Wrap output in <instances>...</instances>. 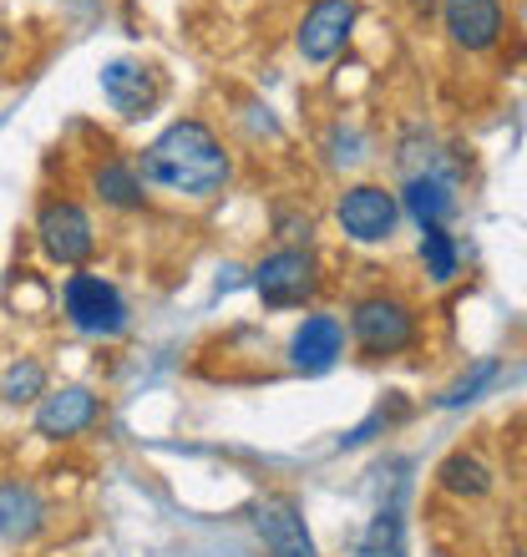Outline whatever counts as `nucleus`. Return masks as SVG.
<instances>
[{"instance_id":"obj_16","label":"nucleus","mask_w":527,"mask_h":557,"mask_svg":"<svg viewBox=\"0 0 527 557\" xmlns=\"http://www.w3.org/2000/svg\"><path fill=\"white\" fill-rule=\"evenodd\" d=\"M437 486L452 492V497H462V502H477L492 492V467H487L477 451H452L437 467Z\"/></svg>"},{"instance_id":"obj_14","label":"nucleus","mask_w":527,"mask_h":557,"mask_svg":"<svg viewBox=\"0 0 527 557\" xmlns=\"http://www.w3.org/2000/svg\"><path fill=\"white\" fill-rule=\"evenodd\" d=\"M401 213H410L421 228H446V219L456 213L452 183L437 173H410L406 188H401Z\"/></svg>"},{"instance_id":"obj_20","label":"nucleus","mask_w":527,"mask_h":557,"mask_svg":"<svg viewBox=\"0 0 527 557\" xmlns=\"http://www.w3.org/2000/svg\"><path fill=\"white\" fill-rule=\"evenodd\" d=\"M492 375H498V360H482V366L471 370V375H462V381H456L452 391H446V396L437 400V406H462V400H477V391H482V385L492 381Z\"/></svg>"},{"instance_id":"obj_4","label":"nucleus","mask_w":527,"mask_h":557,"mask_svg":"<svg viewBox=\"0 0 527 557\" xmlns=\"http://www.w3.org/2000/svg\"><path fill=\"white\" fill-rule=\"evenodd\" d=\"M61 314L87 339H118L132 324V309L122 299V289L102 274H66V284H61Z\"/></svg>"},{"instance_id":"obj_7","label":"nucleus","mask_w":527,"mask_h":557,"mask_svg":"<svg viewBox=\"0 0 527 557\" xmlns=\"http://www.w3.org/2000/svg\"><path fill=\"white\" fill-rule=\"evenodd\" d=\"M290 366L299 375H324V370L340 366V355H345V320L340 314H324V309H309L305 320L290 330Z\"/></svg>"},{"instance_id":"obj_9","label":"nucleus","mask_w":527,"mask_h":557,"mask_svg":"<svg viewBox=\"0 0 527 557\" xmlns=\"http://www.w3.org/2000/svg\"><path fill=\"white\" fill-rule=\"evenodd\" d=\"M102 416V400L87 385H61V391H46L36 400V436L46 441H72L82 431H91Z\"/></svg>"},{"instance_id":"obj_10","label":"nucleus","mask_w":527,"mask_h":557,"mask_svg":"<svg viewBox=\"0 0 527 557\" xmlns=\"http://www.w3.org/2000/svg\"><path fill=\"white\" fill-rule=\"evenodd\" d=\"M441 21L462 51H492L507 30L502 0H441Z\"/></svg>"},{"instance_id":"obj_12","label":"nucleus","mask_w":527,"mask_h":557,"mask_svg":"<svg viewBox=\"0 0 527 557\" xmlns=\"http://www.w3.org/2000/svg\"><path fill=\"white\" fill-rule=\"evenodd\" d=\"M254 528H259L264 547L274 557H320L315 553V537H309L305 517H299V507H294L290 497H264L259 507H254Z\"/></svg>"},{"instance_id":"obj_6","label":"nucleus","mask_w":527,"mask_h":557,"mask_svg":"<svg viewBox=\"0 0 527 557\" xmlns=\"http://www.w3.org/2000/svg\"><path fill=\"white\" fill-rule=\"evenodd\" d=\"M335 223L351 244H391L401 223V198L385 183H351L335 203Z\"/></svg>"},{"instance_id":"obj_13","label":"nucleus","mask_w":527,"mask_h":557,"mask_svg":"<svg viewBox=\"0 0 527 557\" xmlns=\"http://www.w3.org/2000/svg\"><path fill=\"white\" fill-rule=\"evenodd\" d=\"M46 528V497L21 476H0V543H30Z\"/></svg>"},{"instance_id":"obj_2","label":"nucleus","mask_w":527,"mask_h":557,"mask_svg":"<svg viewBox=\"0 0 527 557\" xmlns=\"http://www.w3.org/2000/svg\"><path fill=\"white\" fill-rule=\"evenodd\" d=\"M416 335H421V320H416L406 294L376 289L351 305V339L366 360H395L416 345Z\"/></svg>"},{"instance_id":"obj_21","label":"nucleus","mask_w":527,"mask_h":557,"mask_svg":"<svg viewBox=\"0 0 527 557\" xmlns=\"http://www.w3.org/2000/svg\"><path fill=\"white\" fill-rule=\"evenodd\" d=\"M517 557H527V553H517Z\"/></svg>"},{"instance_id":"obj_19","label":"nucleus","mask_w":527,"mask_h":557,"mask_svg":"<svg viewBox=\"0 0 527 557\" xmlns=\"http://www.w3.org/2000/svg\"><path fill=\"white\" fill-rule=\"evenodd\" d=\"M416 253H421V264H426V274H431V284H452V278L462 274V249H456V238L446 234V228H421Z\"/></svg>"},{"instance_id":"obj_15","label":"nucleus","mask_w":527,"mask_h":557,"mask_svg":"<svg viewBox=\"0 0 527 557\" xmlns=\"http://www.w3.org/2000/svg\"><path fill=\"white\" fill-rule=\"evenodd\" d=\"M147 183L137 173V162H122V158H107L91 168V193L102 198L107 208H118V213H132V208L147 203Z\"/></svg>"},{"instance_id":"obj_5","label":"nucleus","mask_w":527,"mask_h":557,"mask_svg":"<svg viewBox=\"0 0 527 557\" xmlns=\"http://www.w3.org/2000/svg\"><path fill=\"white\" fill-rule=\"evenodd\" d=\"M36 244H41V253L51 264L76 269L97 253V228H91L82 203H72V198H46L41 213H36Z\"/></svg>"},{"instance_id":"obj_17","label":"nucleus","mask_w":527,"mask_h":557,"mask_svg":"<svg viewBox=\"0 0 527 557\" xmlns=\"http://www.w3.org/2000/svg\"><path fill=\"white\" fill-rule=\"evenodd\" d=\"M355 557H406V522H401V502L381 507L370 517V528L360 532Z\"/></svg>"},{"instance_id":"obj_1","label":"nucleus","mask_w":527,"mask_h":557,"mask_svg":"<svg viewBox=\"0 0 527 557\" xmlns=\"http://www.w3.org/2000/svg\"><path fill=\"white\" fill-rule=\"evenodd\" d=\"M137 173H143L147 188L208 203V198H219V193L229 188L234 162H229V147L219 143V133H213L204 117H177L143 147Z\"/></svg>"},{"instance_id":"obj_11","label":"nucleus","mask_w":527,"mask_h":557,"mask_svg":"<svg viewBox=\"0 0 527 557\" xmlns=\"http://www.w3.org/2000/svg\"><path fill=\"white\" fill-rule=\"evenodd\" d=\"M102 97L112 102L118 117H147L158 107V72L143 66V61H107L102 66Z\"/></svg>"},{"instance_id":"obj_18","label":"nucleus","mask_w":527,"mask_h":557,"mask_svg":"<svg viewBox=\"0 0 527 557\" xmlns=\"http://www.w3.org/2000/svg\"><path fill=\"white\" fill-rule=\"evenodd\" d=\"M51 385H46V366L41 360H30V355H21V360H11V366L0 370V400L5 406H30V400H41Z\"/></svg>"},{"instance_id":"obj_8","label":"nucleus","mask_w":527,"mask_h":557,"mask_svg":"<svg viewBox=\"0 0 527 557\" xmlns=\"http://www.w3.org/2000/svg\"><path fill=\"white\" fill-rule=\"evenodd\" d=\"M355 30V0H315L294 30V46H299V57L309 66H324V61H335L345 51Z\"/></svg>"},{"instance_id":"obj_3","label":"nucleus","mask_w":527,"mask_h":557,"mask_svg":"<svg viewBox=\"0 0 527 557\" xmlns=\"http://www.w3.org/2000/svg\"><path fill=\"white\" fill-rule=\"evenodd\" d=\"M254 289H259L264 309H305L315 305V294L324 289L320 253L309 244H284V249L264 253L254 264Z\"/></svg>"}]
</instances>
